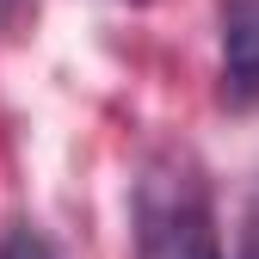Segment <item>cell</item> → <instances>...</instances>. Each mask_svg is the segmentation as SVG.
<instances>
[{"mask_svg":"<svg viewBox=\"0 0 259 259\" xmlns=\"http://www.w3.org/2000/svg\"><path fill=\"white\" fill-rule=\"evenodd\" d=\"M136 259H222L204 179L179 154L148 160L136 179Z\"/></svg>","mask_w":259,"mask_h":259,"instance_id":"obj_1","label":"cell"},{"mask_svg":"<svg viewBox=\"0 0 259 259\" xmlns=\"http://www.w3.org/2000/svg\"><path fill=\"white\" fill-rule=\"evenodd\" d=\"M222 99L259 105V0H222Z\"/></svg>","mask_w":259,"mask_h":259,"instance_id":"obj_2","label":"cell"},{"mask_svg":"<svg viewBox=\"0 0 259 259\" xmlns=\"http://www.w3.org/2000/svg\"><path fill=\"white\" fill-rule=\"evenodd\" d=\"M0 259H56V247L37 229H13L7 241H0Z\"/></svg>","mask_w":259,"mask_h":259,"instance_id":"obj_3","label":"cell"},{"mask_svg":"<svg viewBox=\"0 0 259 259\" xmlns=\"http://www.w3.org/2000/svg\"><path fill=\"white\" fill-rule=\"evenodd\" d=\"M235 259H259V204L247 210V229H241V247H235Z\"/></svg>","mask_w":259,"mask_h":259,"instance_id":"obj_4","label":"cell"},{"mask_svg":"<svg viewBox=\"0 0 259 259\" xmlns=\"http://www.w3.org/2000/svg\"><path fill=\"white\" fill-rule=\"evenodd\" d=\"M7 13H13V0H0V19H7Z\"/></svg>","mask_w":259,"mask_h":259,"instance_id":"obj_5","label":"cell"}]
</instances>
